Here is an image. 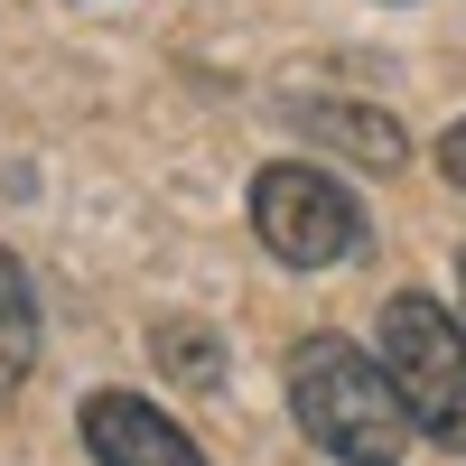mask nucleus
<instances>
[{
  "mask_svg": "<svg viewBox=\"0 0 466 466\" xmlns=\"http://www.w3.org/2000/svg\"><path fill=\"white\" fill-rule=\"evenodd\" d=\"M289 410L336 466H401L410 439H420L401 392H392V373L373 355H355L345 336H308L289 355Z\"/></svg>",
  "mask_w": 466,
  "mask_h": 466,
  "instance_id": "1",
  "label": "nucleus"
},
{
  "mask_svg": "<svg viewBox=\"0 0 466 466\" xmlns=\"http://www.w3.org/2000/svg\"><path fill=\"white\" fill-rule=\"evenodd\" d=\"M382 373H392V392H401L420 439L466 448V327L439 299L401 289L392 308H382Z\"/></svg>",
  "mask_w": 466,
  "mask_h": 466,
  "instance_id": "2",
  "label": "nucleus"
},
{
  "mask_svg": "<svg viewBox=\"0 0 466 466\" xmlns=\"http://www.w3.org/2000/svg\"><path fill=\"white\" fill-rule=\"evenodd\" d=\"M252 233H261L289 270H327V261H345V252L364 243V206L345 197L327 168L280 159V168L252 177Z\"/></svg>",
  "mask_w": 466,
  "mask_h": 466,
  "instance_id": "3",
  "label": "nucleus"
},
{
  "mask_svg": "<svg viewBox=\"0 0 466 466\" xmlns=\"http://www.w3.org/2000/svg\"><path fill=\"white\" fill-rule=\"evenodd\" d=\"M85 448H94V466H206V448L168 410H149L131 392H94L85 401Z\"/></svg>",
  "mask_w": 466,
  "mask_h": 466,
  "instance_id": "4",
  "label": "nucleus"
},
{
  "mask_svg": "<svg viewBox=\"0 0 466 466\" xmlns=\"http://www.w3.org/2000/svg\"><path fill=\"white\" fill-rule=\"evenodd\" d=\"M299 122L318 131L327 149H355L364 168H401V159H410V140H401L392 112H364V103H299Z\"/></svg>",
  "mask_w": 466,
  "mask_h": 466,
  "instance_id": "5",
  "label": "nucleus"
},
{
  "mask_svg": "<svg viewBox=\"0 0 466 466\" xmlns=\"http://www.w3.org/2000/svg\"><path fill=\"white\" fill-rule=\"evenodd\" d=\"M37 355V299H28V270L0 252V382H19Z\"/></svg>",
  "mask_w": 466,
  "mask_h": 466,
  "instance_id": "6",
  "label": "nucleus"
},
{
  "mask_svg": "<svg viewBox=\"0 0 466 466\" xmlns=\"http://www.w3.org/2000/svg\"><path fill=\"white\" fill-rule=\"evenodd\" d=\"M159 364H168L177 382H215V373H224V355H215L206 327H159Z\"/></svg>",
  "mask_w": 466,
  "mask_h": 466,
  "instance_id": "7",
  "label": "nucleus"
},
{
  "mask_svg": "<svg viewBox=\"0 0 466 466\" xmlns=\"http://www.w3.org/2000/svg\"><path fill=\"white\" fill-rule=\"evenodd\" d=\"M439 168H448V177H457V187H466V122H457V131H448V140H439Z\"/></svg>",
  "mask_w": 466,
  "mask_h": 466,
  "instance_id": "8",
  "label": "nucleus"
},
{
  "mask_svg": "<svg viewBox=\"0 0 466 466\" xmlns=\"http://www.w3.org/2000/svg\"><path fill=\"white\" fill-rule=\"evenodd\" d=\"M457 299H466V243H457Z\"/></svg>",
  "mask_w": 466,
  "mask_h": 466,
  "instance_id": "9",
  "label": "nucleus"
}]
</instances>
